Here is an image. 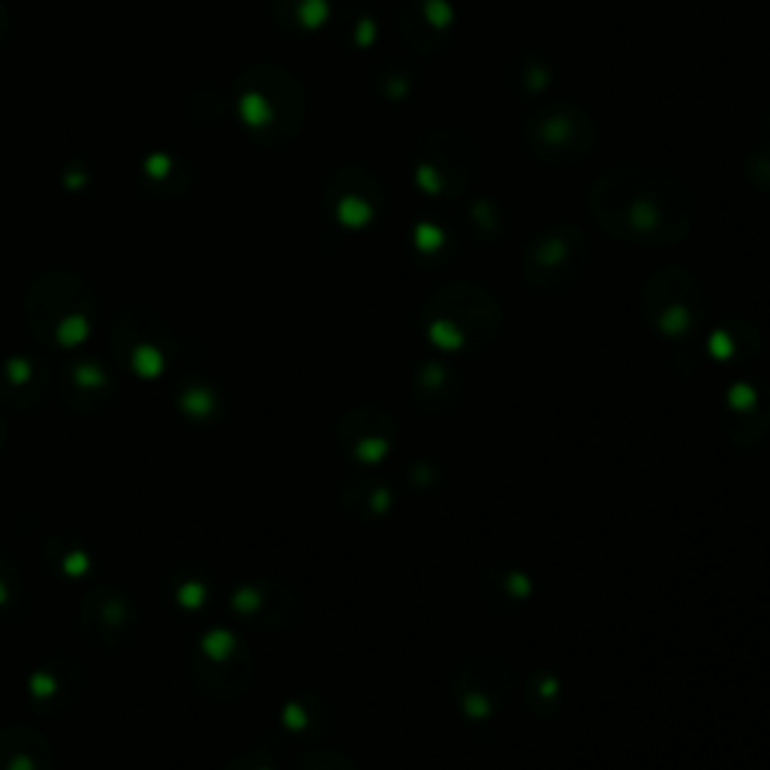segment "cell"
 Instances as JSON below:
<instances>
[{"label":"cell","mask_w":770,"mask_h":770,"mask_svg":"<svg viewBox=\"0 0 770 770\" xmlns=\"http://www.w3.org/2000/svg\"><path fill=\"white\" fill-rule=\"evenodd\" d=\"M455 692L467 716H491L509 692V671L500 659L467 662L461 677L455 680Z\"/></svg>","instance_id":"ba28073f"},{"label":"cell","mask_w":770,"mask_h":770,"mask_svg":"<svg viewBox=\"0 0 770 770\" xmlns=\"http://www.w3.org/2000/svg\"><path fill=\"white\" fill-rule=\"evenodd\" d=\"M64 557L61 560H55L52 557V563H55V569H61L67 578H79V575H85L88 569H91V557L79 548V545H73V542H67L64 545Z\"/></svg>","instance_id":"ac0fdd59"},{"label":"cell","mask_w":770,"mask_h":770,"mask_svg":"<svg viewBox=\"0 0 770 770\" xmlns=\"http://www.w3.org/2000/svg\"><path fill=\"white\" fill-rule=\"evenodd\" d=\"M61 392L76 410H100V407L112 404L115 382L100 361L85 358V361H76L64 370Z\"/></svg>","instance_id":"30bf717a"},{"label":"cell","mask_w":770,"mask_h":770,"mask_svg":"<svg viewBox=\"0 0 770 770\" xmlns=\"http://www.w3.org/2000/svg\"><path fill=\"white\" fill-rule=\"evenodd\" d=\"M46 389H49V373L34 358H13L0 370V392H4V401L16 410L40 404Z\"/></svg>","instance_id":"7c38bea8"},{"label":"cell","mask_w":770,"mask_h":770,"mask_svg":"<svg viewBox=\"0 0 770 770\" xmlns=\"http://www.w3.org/2000/svg\"><path fill=\"white\" fill-rule=\"evenodd\" d=\"M82 626L94 644L118 647L133 638L136 611L127 602V596H121L109 587H94L82 602Z\"/></svg>","instance_id":"5b68a950"},{"label":"cell","mask_w":770,"mask_h":770,"mask_svg":"<svg viewBox=\"0 0 770 770\" xmlns=\"http://www.w3.org/2000/svg\"><path fill=\"white\" fill-rule=\"evenodd\" d=\"M22 605V575L16 563L0 551V614H13Z\"/></svg>","instance_id":"2e32d148"},{"label":"cell","mask_w":770,"mask_h":770,"mask_svg":"<svg viewBox=\"0 0 770 770\" xmlns=\"http://www.w3.org/2000/svg\"><path fill=\"white\" fill-rule=\"evenodd\" d=\"M250 656L244 650V644L226 632V629H214L208 635H202V641L196 644L193 653V677L199 683L202 692H208L211 698H235L238 692L247 689L250 680Z\"/></svg>","instance_id":"3957f363"},{"label":"cell","mask_w":770,"mask_h":770,"mask_svg":"<svg viewBox=\"0 0 770 770\" xmlns=\"http://www.w3.org/2000/svg\"><path fill=\"white\" fill-rule=\"evenodd\" d=\"M578 139V121L569 118V112L560 115H548L539 118V139H533V145H542V151L548 154L551 148H569L566 142Z\"/></svg>","instance_id":"9a60e30c"},{"label":"cell","mask_w":770,"mask_h":770,"mask_svg":"<svg viewBox=\"0 0 770 770\" xmlns=\"http://www.w3.org/2000/svg\"><path fill=\"white\" fill-rule=\"evenodd\" d=\"M0 443H4V425H0Z\"/></svg>","instance_id":"44dd1931"},{"label":"cell","mask_w":770,"mask_h":770,"mask_svg":"<svg viewBox=\"0 0 770 770\" xmlns=\"http://www.w3.org/2000/svg\"><path fill=\"white\" fill-rule=\"evenodd\" d=\"M497 325V304L479 286H443L425 307L428 337L443 349H482Z\"/></svg>","instance_id":"7a4b0ae2"},{"label":"cell","mask_w":770,"mask_h":770,"mask_svg":"<svg viewBox=\"0 0 770 770\" xmlns=\"http://www.w3.org/2000/svg\"><path fill=\"white\" fill-rule=\"evenodd\" d=\"M0 770H55V749L34 728H4L0 731Z\"/></svg>","instance_id":"8fae6325"},{"label":"cell","mask_w":770,"mask_h":770,"mask_svg":"<svg viewBox=\"0 0 770 770\" xmlns=\"http://www.w3.org/2000/svg\"><path fill=\"white\" fill-rule=\"evenodd\" d=\"M593 211L608 235L671 244L689 229V202L668 178L641 169L608 172L593 190Z\"/></svg>","instance_id":"6da1fadb"},{"label":"cell","mask_w":770,"mask_h":770,"mask_svg":"<svg viewBox=\"0 0 770 770\" xmlns=\"http://www.w3.org/2000/svg\"><path fill=\"white\" fill-rule=\"evenodd\" d=\"M172 596H175V602L184 608V611H202L205 608V602L211 599V590L196 578V575H190L187 581H181L175 590H172Z\"/></svg>","instance_id":"e0dca14e"},{"label":"cell","mask_w":770,"mask_h":770,"mask_svg":"<svg viewBox=\"0 0 770 770\" xmlns=\"http://www.w3.org/2000/svg\"><path fill=\"white\" fill-rule=\"evenodd\" d=\"M76 686H79V674H76V668L70 671V668H61L58 662H49V665H43L34 677H31V698L40 704V707H46V713L52 710H61L64 707V701L58 698V695H64L67 701L73 698V692H76Z\"/></svg>","instance_id":"5bb4252c"},{"label":"cell","mask_w":770,"mask_h":770,"mask_svg":"<svg viewBox=\"0 0 770 770\" xmlns=\"http://www.w3.org/2000/svg\"><path fill=\"white\" fill-rule=\"evenodd\" d=\"M223 770H274L271 761L259 752H244V755H235Z\"/></svg>","instance_id":"ffe728a7"},{"label":"cell","mask_w":770,"mask_h":770,"mask_svg":"<svg viewBox=\"0 0 770 770\" xmlns=\"http://www.w3.org/2000/svg\"><path fill=\"white\" fill-rule=\"evenodd\" d=\"M229 608L241 623H247L253 629H283L298 614L295 596L286 587L271 584V581L244 584V587L232 590Z\"/></svg>","instance_id":"8992f818"},{"label":"cell","mask_w":770,"mask_h":770,"mask_svg":"<svg viewBox=\"0 0 770 770\" xmlns=\"http://www.w3.org/2000/svg\"><path fill=\"white\" fill-rule=\"evenodd\" d=\"M461 401V382L455 379V370L428 364L419 370V385H416V404L425 407L428 413H449Z\"/></svg>","instance_id":"4fadbf2b"},{"label":"cell","mask_w":770,"mask_h":770,"mask_svg":"<svg viewBox=\"0 0 770 770\" xmlns=\"http://www.w3.org/2000/svg\"><path fill=\"white\" fill-rule=\"evenodd\" d=\"M340 446L358 461V464H379L385 455H389L398 431L392 425V419L385 416L376 407H358L352 413L343 416L340 422Z\"/></svg>","instance_id":"52a82bcc"},{"label":"cell","mask_w":770,"mask_h":770,"mask_svg":"<svg viewBox=\"0 0 770 770\" xmlns=\"http://www.w3.org/2000/svg\"><path fill=\"white\" fill-rule=\"evenodd\" d=\"M584 262V241L575 229H557L533 241L524 256V274L539 289H560Z\"/></svg>","instance_id":"277c9868"},{"label":"cell","mask_w":770,"mask_h":770,"mask_svg":"<svg viewBox=\"0 0 770 770\" xmlns=\"http://www.w3.org/2000/svg\"><path fill=\"white\" fill-rule=\"evenodd\" d=\"M644 310H647V319L650 325L665 334V337H680L686 331H692L695 319H698V292L692 286V280H686L683 292L677 298H671V289H668V280L665 274H659L653 280V286H647V295H644Z\"/></svg>","instance_id":"9c48e42d"},{"label":"cell","mask_w":770,"mask_h":770,"mask_svg":"<svg viewBox=\"0 0 770 770\" xmlns=\"http://www.w3.org/2000/svg\"><path fill=\"white\" fill-rule=\"evenodd\" d=\"M298 770H352L340 755L331 752H316V755H304L298 761Z\"/></svg>","instance_id":"d6986e66"}]
</instances>
